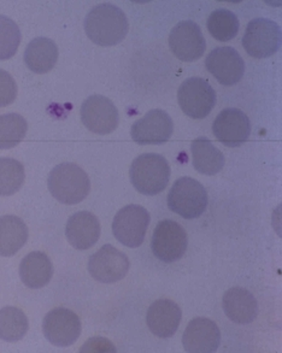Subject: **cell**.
I'll return each instance as SVG.
<instances>
[{
	"instance_id": "6",
	"label": "cell",
	"mask_w": 282,
	"mask_h": 353,
	"mask_svg": "<svg viewBox=\"0 0 282 353\" xmlns=\"http://www.w3.org/2000/svg\"><path fill=\"white\" fill-rule=\"evenodd\" d=\"M181 110L193 119H205L216 104V92L209 82L201 77H190L177 92Z\"/></svg>"
},
{
	"instance_id": "24",
	"label": "cell",
	"mask_w": 282,
	"mask_h": 353,
	"mask_svg": "<svg viewBox=\"0 0 282 353\" xmlns=\"http://www.w3.org/2000/svg\"><path fill=\"white\" fill-rule=\"evenodd\" d=\"M28 330V319L21 309L5 306L0 310V339L16 343L23 339Z\"/></svg>"
},
{
	"instance_id": "21",
	"label": "cell",
	"mask_w": 282,
	"mask_h": 353,
	"mask_svg": "<svg viewBox=\"0 0 282 353\" xmlns=\"http://www.w3.org/2000/svg\"><path fill=\"white\" fill-rule=\"evenodd\" d=\"M58 61V48L48 38H35L24 51V63L30 72L46 74L51 72Z\"/></svg>"
},
{
	"instance_id": "9",
	"label": "cell",
	"mask_w": 282,
	"mask_h": 353,
	"mask_svg": "<svg viewBox=\"0 0 282 353\" xmlns=\"http://www.w3.org/2000/svg\"><path fill=\"white\" fill-rule=\"evenodd\" d=\"M43 332L48 343L58 347H68L80 338L81 320L74 311L57 307L45 316Z\"/></svg>"
},
{
	"instance_id": "20",
	"label": "cell",
	"mask_w": 282,
	"mask_h": 353,
	"mask_svg": "<svg viewBox=\"0 0 282 353\" xmlns=\"http://www.w3.org/2000/svg\"><path fill=\"white\" fill-rule=\"evenodd\" d=\"M53 276V265L46 253L30 252L19 264V277L26 286L39 290L46 286Z\"/></svg>"
},
{
	"instance_id": "13",
	"label": "cell",
	"mask_w": 282,
	"mask_h": 353,
	"mask_svg": "<svg viewBox=\"0 0 282 353\" xmlns=\"http://www.w3.org/2000/svg\"><path fill=\"white\" fill-rule=\"evenodd\" d=\"M174 123L164 110L148 111L143 119L137 121L130 129V135L139 145H161L172 138Z\"/></svg>"
},
{
	"instance_id": "3",
	"label": "cell",
	"mask_w": 282,
	"mask_h": 353,
	"mask_svg": "<svg viewBox=\"0 0 282 353\" xmlns=\"http://www.w3.org/2000/svg\"><path fill=\"white\" fill-rule=\"evenodd\" d=\"M170 165L157 153H143L135 158L130 170V181L143 196H156L164 191L170 180Z\"/></svg>"
},
{
	"instance_id": "29",
	"label": "cell",
	"mask_w": 282,
	"mask_h": 353,
	"mask_svg": "<svg viewBox=\"0 0 282 353\" xmlns=\"http://www.w3.org/2000/svg\"><path fill=\"white\" fill-rule=\"evenodd\" d=\"M17 97V83L9 72L0 69V108L12 104Z\"/></svg>"
},
{
	"instance_id": "2",
	"label": "cell",
	"mask_w": 282,
	"mask_h": 353,
	"mask_svg": "<svg viewBox=\"0 0 282 353\" xmlns=\"http://www.w3.org/2000/svg\"><path fill=\"white\" fill-rule=\"evenodd\" d=\"M48 186L53 198L66 205L81 203L91 191L90 177L74 163H62L53 168L48 175Z\"/></svg>"
},
{
	"instance_id": "4",
	"label": "cell",
	"mask_w": 282,
	"mask_h": 353,
	"mask_svg": "<svg viewBox=\"0 0 282 353\" xmlns=\"http://www.w3.org/2000/svg\"><path fill=\"white\" fill-rule=\"evenodd\" d=\"M208 192L201 182L192 177L179 179L168 194V206L186 220L201 217L208 208Z\"/></svg>"
},
{
	"instance_id": "26",
	"label": "cell",
	"mask_w": 282,
	"mask_h": 353,
	"mask_svg": "<svg viewBox=\"0 0 282 353\" xmlns=\"http://www.w3.org/2000/svg\"><path fill=\"white\" fill-rule=\"evenodd\" d=\"M26 172L22 163L14 158L0 157V196H12L23 185Z\"/></svg>"
},
{
	"instance_id": "28",
	"label": "cell",
	"mask_w": 282,
	"mask_h": 353,
	"mask_svg": "<svg viewBox=\"0 0 282 353\" xmlns=\"http://www.w3.org/2000/svg\"><path fill=\"white\" fill-rule=\"evenodd\" d=\"M21 39L22 35L19 26L9 17L0 14V61L14 57L19 50Z\"/></svg>"
},
{
	"instance_id": "14",
	"label": "cell",
	"mask_w": 282,
	"mask_h": 353,
	"mask_svg": "<svg viewBox=\"0 0 282 353\" xmlns=\"http://www.w3.org/2000/svg\"><path fill=\"white\" fill-rule=\"evenodd\" d=\"M205 67L223 86H233L244 77L245 63L235 48H217L209 53Z\"/></svg>"
},
{
	"instance_id": "10",
	"label": "cell",
	"mask_w": 282,
	"mask_h": 353,
	"mask_svg": "<svg viewBox=\"0 0 282 353\" xmlns=\"http://www.w3.org/2000/svg\"><path fill=\"white\" fill-rule=\"evenodd\" d=\"M130 268V258L112 245H104L88 261V272L101 283H115L123 280Z\"/></svg>"
},
{
	"instance_id": "25",
	"label": "cell",
	"mask_w": 282,
	"mask_h": 353,
	"mask_svg": "<svg viewBox=\"0 0 282 353\" xmlns=\"http://www.w3.org/2000/svg\"><path fill=\"white\" fill-rule=\"evenodd\" d=\"M239 19L230 10H215L208 19V29L211 37L222 43L234 39L239 33Z\"/></svg>"
},
{
	"instance_id": "12",
	"label": "cell",
	"mask_w": 282,
	"mask_h": 353,
	"mask_svg": "<svg viewBox=\"0 0 282 353\" xmlns=\"http://www.w3.org/2000/svg\"><path fill=\"white\" fill-rule=\"evenodd\" d=\"M169 46L174 56L182 62H196L205 52V38L198 24L193 21H182L172 29Z\"/></svg>"
},
{
	"instance_id": "17",
	"label": "cell",
	"mask_w": 282,
	"mask_h": 353,
	"mask_svg": "<svg viewBox=\"0 0 282 353\" xmlns=\"http://www.w3.org/2000/svg\"><path fill=\"white\" fill-rule=\"evenodd\" d=\"M181 319V309L175 301L159 299L148 307L146 323L152 334L167 339L177 333Z\"/></svg>"
},
{
	"instance_id": "7",
	"label": "cell",
	"mask_w": 282,
	"mask_h": 353,
	"mask_svg": "<svg viewBox=\"0 0 282 353\" xmlns=\"http://www.w3.org/2000/svg\"><path fill=\"white\" fill-rule=\"evenodd\" d=\"M151 216L140 205H127L116 214L112 233L122 245L135 248L141 246L150 225Z\"/></svg>"
},
{
	"instance_id": "18",
	"label": "cell",
	"mask_w": 282,
	"mask_h": 353,
	"mask_svg": "<svg viewBox=\"0 0 282 353\" xmlns=\"http://www.w3.org/2000/svg\"><path fill=\"white\" fill-rule=\"evenodd\" d=\"M66 235L72 248L88 250L101 238V222L92 212L79 211L68 220Z\"/></svg>"
},
{
	"instance_id": "30",
	"label": "cell",
	"mask_w": 282,
	"mask_h": 353,
	"mask_svg": "<svg viewBox=\"0 0 282 353\" xmlns=\"http://www.w3.org/2000/svg\"><path fill=\"white\" fill-rule=\"evenodd\" d=\"M81 353H91V352H117L114 344L111 343L110 340L105 339V338H91L87 341L86 344L82 346L80 350Z\"/></svg>"
},
{
	"instance_id": "1",
	"label": "cell",
	"mask_w": 282,
	"mask_h": 353,
	"mask_svg": "<svg viewBox=\"0 0 282 353\" xmlns=\"http://www.w3.org/2000/svg\"><path fill=\"white\" fill-rule=\"evenodd\" d=\"M130 29L123 10L116 5L103 3L87 14L85 32L91 41L99 46H114L123 41Z\"/></svg>"
},
{
	"instance_id": "19",
	"label": "cell",
	"mask_w": 282,
	"mask_h": 353,
	"mask_svg": "<svg viewBox=\"0 0 282 353\" xmlns=\"http://www.w3.org/2000/svg\"><path fill=\"white\" fill-rule=\"evenodd\" d=\"M222 307L225 316L236 325H249L259 316L257 299L241 287H233L225 292Z\"/></svg>"
},
{
	"instance_id": "16",
	"label": "cell",
	"mask_w": 282,
	"mask_h": 353,
	"mask_svg": "<svg viewBox=\"0 0 282 353\" xmlns=\"http://www.w3.org/2000/svg\"><path fill=\"white\" fill-rule=\"evenodd\" d=\"M220 344V328L205 317L192 320L182 335L183 349L188 353H214Z\"/></svg>"
},
{
	"instance_id": "27",
	"label": "cell",
	"mask_w": 282,
	"mask_h": 353,
	"mask_svg": "<svg viewBox=\"0 0 282 353\" xmlns=\"http://www.w3.org/2000/svg\"><path fill=\"white\" fill-rule=\"evenodd\" d=\"M28 123L19 114L0 115V150H9L23 140Z\"/></svg>"
},
{
	"instance_id": "5",
	"label": "cell",
	"mask_w": 282,
	"mask_h": 353,
	"mask_svg": "<svg viewBox=\"0 0 282 353\" xmlns=\"http://www.w3.org/2000/svg\"><path fill=\"white\" fill-rule=\"evenodd\" d=\"M243 46L251 57H270L281 46V28L272 19H252L245 30Z\"/></svg>"
},
{
	"instance_id": "8",
	"label": "cell",
	"mask_w": 282,
	"mask_h": 353,
	"mask_svg": "<svg viewBox=\"0 0 282 353\" xmlns=\"http://www.w3.org/2000/svg\"><path fill=\"white\" fill-rule=\"evenodd\" d=\"M188 238L181 225L172 220L161 221L153 232L151 248L164 263L177 262L186 253Z\"/></svg>"
},
{
	"instance_id": "23",
	"label": "cell",
	"mask_w": 282,
	"mask_h": 353,
	"mask_svg": "<svg viewBox=\"0 0 282 353\" xmlns=\"http://www.w3.org/2000/svg\"><path fill=\"white\" fill-rule=\"evenodd\" d=\"M192 163L203 175H216L225 167V156L209 139L198 138L192 143Z\"/></svg>"
},
{
	"instance_id": "15",
	"label": "cell",
	"mask_w": 282,
	"mask_h": 353,
	"mask_svg": "<svg viewBox=\"0 0 282 353\" xmlns=\"http://www.w3.org/2000/svg\"><path fill=\"white\" fill-rule=\"evenodd\" d=\"M212 133L225 146L238 148L248 141L251 134V122L248 115L239 109H225L216 117Z\"/></svg>"
},
{
	"instance_id": "11",
	"label": "cell",
	"mask_w": 282,
	"mask_h": 353,
	"mask_svg": "<svg viewBox=\"0 0 282 353\" xmlns=\"http://www.w3.org/2000/svg\"><path fill=\"white\" fill-rule=\"evenodd\" d=\"M81 119L83 125L92 133L108 135L119 127L120 115L109 98L94 94L82 103Z\"/></svg>"
},
{
	"instance_id": "22",
	"label": "cell",
	"mask_w": 282,
	"mask_h": 353,
	"mask_svg": "<svg viewBox=\"0 0 282 353\" xmlns=\"http://www.w3.org/2000/svg\"><path fill=\"white\" fill-rule=\"evenodd\" d=\"M28 240V228L23 220L14 215L0 217V256L12 257Z\"/></svg>"
}]
</instances>
